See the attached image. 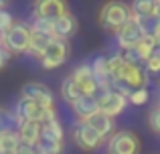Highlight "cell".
<instances>
[{
    "instance_id": "23",
    "label": "cell",
    "mask_w": 160,
    "mask_h": 154,
    "mask_svg": "<svg viewBox=\"0 0 160 154\" xmlns=\"http://www.w3.org/2000/svg\"><path fill=\"white\" fill-rule=\"evenodd\" d=\"M158 0H132V12L138 16H146V14H154Z\"/></svg>"
},
{
    "instance_id": "1",
    "label": "cell",
    "mask_w": 160,
    "mask_h": 154,
    "mask_svg": "<svg viewBox=\"0 0 160 154\" xmlns=\"http://www.w3.org/2000/svg\"><path fill=\"white\" fill-rule=\"evenodd\" d=\"M132 16H134V12H132V6H130V4L122 2V0H108V2L102 4V8H99V12H98V22L106 32L118 35L120 28L124 27Z\"/></svg>"
},
{
    "instance_id": "17",
    "label": "cell",
    "mask_w": 160,
    "mask_h": 154,
    "mask_svg": "<svg viewBox=\"0 0 160 154\" xmlns=\"http://www.w3.org/2000/svg\"><path fill=\"white\" fill-rule=\"evenodd\" d=\"M134 18L138 20V24H140L144 37H152V39L158 43V47H160V18L156 14H146V16L134 14Z\"/></svg>"
},
{
    "instance_id": "33",
    "label": "cell",
    "mask_w": 160,
    "mask_h": 154,
    "mask_svg": "<svg viewBox=\"0 0 160 154\" xmlns=\"http://www.w3.org/2000/svg\"><path fill=\"white\" fill-rule=\"evenodd\" d=\"M0 47H4V32L0 31Z\"/></svg>"
},
{
    "instance_id": "15",
    "label": "cell",
    "mask_w": 160,
    "mask_h": 154,
    "mask_svg": "<svg viewBox=\"0 0 160 154\" xmlns=\"http://www.w3.org/2000/svg\"><path fill=\"white\" fill-rule=\"evenodd\" d=\"M116 118H112V116L103 114V112H98L95 116H91L89 120H87V124H89L91 128H95V130L99 132V134L103 136V138H109V136L116 132V122H113Z\"/></svg>"
},
{
    "instance_id": "10",
    "label": "cell",
    "mask_w": 160,
    "mask_h": 154,
    "mask_svg": "<svg viewBox=\"0 0 160 154\" xmlns=\"http://www.w3.org/2000/svg\"><path fill=\"white\" fill-rule=\"evenodd\" d=\"M65 12H69L67 0H32V14L35 16L57 20Z\"/></svg>"
},
{
    "instance_id": "3",
    "label": "cell",
    "mask_w": 160,
    "mask_h": 154,
    "mask_svg": "<svg viewBox=\"0 0 160 154\" xmlns=\"http://www.w3.org/2000/svg\"><path fill=\"white\" fill-rule=\"evenodd\" d=\"M31 41H32V28L31 24L16 20L14 27L8 32H4V49L10 55H24L31 53Z\"/></svg>"
},
{
    "instance_id": "16",
    "label": "cell",
    "mask_w": 160,
    "mask_h": 154,
    "mask_svg": "<svg viewBox=\"0 0 160 154\" xmlns=\"http://www.w3.org/2000/svg\"><path fill=\"white\" fill-rule=\"evenodd\" d=\"M91 69H93V75L99 83V91L109 89L112 87V75H109V67H108V57L103 55L95 57L93 63H91Z\"/></svg>"
},
{
    "instance_id": "31",
    "label": "cell",
    "mask_w": 160,
    "mask_h": 154,
    "mask_svg": "<svg viewBox=\"0 0 160 154\" xmlns=\"http://www.w3.org/2000/svg\"><path fill=\"white\" fill-rule=\"evenodd\" d=\"M8 59H10V53H8L4 47H0V69H4V67H6Z\"/></svg>"
},
{
    "instance_id": "12",
    "label": "cell",
    "mask_w": 160,
    "mask_h": 154,
    "mask_svg": "<svg viewBox=\"0 0 160 154\" xmlns=\"http://www.w3.org/2000/svg\"><path fill=\"white\" fill-rule=\"evenodd\" d=\"M71 112L75 114L77 122H87L91 116H95L99 112L98 95H81L77 102L71 103Z\"/></svg>"
},
{
    "instance_id": "13",
    "label": "cell",
    "mask_w": 160,
    "mask_h": 154,
    "mask_svg": "<svg viewBox=\"0 0 160 154\" xmlns=\"http://www.w3.org/2000/svg\"><path fill=\"white\" fill-rule=\"evenodd\" d=\"M79 22L71 12H65L63 16H59L55 20V39H63V41H69L71 37L77 32Z\"/></svg>"
},
{
    "instance_id": "27",
    "label": "cell",
    "mask_w": 160,
    "mask_h": 154,
    "mask_svg": "<svg viewBox=\"0 0 160 154\" xmlns=\"http://www.w3.org/2000/svg\"><path fill=\"white\" fill-rule=\"evenodd\" d=\"M148 128L152 132H156V134H160V102L150 110V114H148Z\"/></svg>"
},
{
    "instance_id": "29",
    "label": "cell",
    "mask_w": 160,
    "mask_h": 154,
    "mask_svg": "<svg viewBox=\"0 0 160 154\" xmlns=\"http://www.w3.org/2000/svg\"><path fill=\"white\" fill-rule=\"evenodd\" d=\"M14 22H16L14 16H12L6 8H4V10H0V31H2V32H8L12 27H14Z\"/></svg>"
},
{
    "instance_id": "2",
    "label": "cell",
    "mask_w": 160,
    "mask_h": 154,
    "mask_svg": "<svg viewBox=\"0 0 160 154\" xmlns=\"http://www.w3.org/2000/svg\"><path fill=\"white\" fill-rule=\"evenodd\" d=\"M12 112H14L16 118H18V124L20 122L47 124V122H51V120L57 118L55 110H47V107H43L39 102H35V99H31V97H24V95L18 97V102L14 103V110Z\"/></svg>"
},
{
    "instance_id": "20",
    "label": "cell",
    "mask_w": 160,
    "mask_h": 154,
    "mask_svg": "<svg viewBox=\"0 0 160 154\" xmlns=\"http://www.w3.org/2000/svg\"><path fill=\"white\" fill-rule=\"evenodd\" d=\"M55 37L51 35H43V32H35L32 31V41H31V55L37 59H43V55L49 51V47L53 45Z\"/></svg>"
},
{
    "instance_id": "14",
    "label": "cell",
    "mask_w": 160,
    "mask_h": 154,
    "mask_svg": "<svg viewBox=\"0 0 160 154\" xmlns=\"http://www.w3.org/2000/svg\"><path fill=\"white\" fill-rule=\"evenodd\" d=\"M16 130H18L20 142L37 146L41 140V134H43V124L41 122H20Z\"/></svg>"
},
{
    "instance_id": "4",
    "label": "cell",
    "mask_w": 160,
    "mask_h": 154,
    "mask_svg": "<svg viewBox=\"0 0 160 154\" xmlns=\"http://www.w3.org/2000/svg\"><path fill=\"white\" fill-rule=\"evenodd\" d=\"M71 140L73 144L83 152H93L98 148H102L108 142L102 134H99L95 128H91L87 122H77L71 130Z\"/></svg>"
},
{
    "instance_id": "34",
    "label": "cell",
    "mask_w": 160,
    "mask_h": 154,
    "mask_svg": "<svg viewBox=\"0 0 160 154\" xmlns=\"http://www.w3.org/2000/svg\"><path fill=\"white\" fill-rule=\"evenodd\" d=\"M154 14H156V16H158V18H160V2L156 4V10H154Z\"/></svg>"
},
{
    "instance_id": "26",
    "label": "cell",
    "mask_w": 160,
    "mask_h": 154,
    "mask_svg": "<svg viewBox=\"0 0 160 154\" xmlns=\"http://www.w3.org/2000/svg\"><path fill=\"white\" fill-rule=\"evenodd\" d=\"M150 93H148V87H138V89H134L132 93H130V103L132 106H144L146 102H148Z\"/></svg>"
},
{
    "instance_id": "11",
    "label": "cell",
    "mask_w": 160,
    "mask_h": 154,
    "mask_svg": "<svg viewBox=\"0 0 160 154\" xmlns=\"http://www.w3.org/2000/svg\"><path fill=\"white\" fill-rule=\"evenodd\" d=\"M71 77L77 81V85L81 87L83 95H98L99 93V83L93 75V69L91 65L83 63V65H77V67L71 71Z\"/></svg>"
},
{
    "instance_id": "25",
    "label": "cell",
    "mask_w": 160,
    "mask_h": 154,
    "mask_svg": "<svg viewBox=\"0 0 160 154\" xmlns=\"http://www.w3.org/2000/svg\"><path fill=\"white\" fill-rule=\"evenodd\" d=\"M10 128H18V118L14 112H8L6 107H0V132L10 130Z\"/></svg>"
},
{
    "instance_id": "8",
    "label": "cell",
    "mask_w": 160,
    "mask_h": 154,
    "mask_svg": "<svg viewBox=\"0 0 160 154\" xmlns=\"http://www.w3.org/2000/svg\"><path fill=\"white\" fill-rule=\"evenodd\" d=\"M142 39H144V32H142L140 24H138V20L134 18V16L116 35V43H118V47H120V51H130V49H134Z\"/></svg>"
},
{
    "instance_id": "6",
    "label": "cell",
    "mask_w": 160,
    "mask_h": 154,
    "mask_svg": "<svg viewBox=\"0 0 160 154\" xmlns=\"http://www.w3.org/2000/svg\"><path fill=\"white\" fill-rule=\"evenodd\" d=\"M98 102H99V112L112 116V118H118L120 114H124L130 99L124 93L116 91L113 87H109V89H102L98 93Z\"/></svg>"
},
{
    "instance_id": "24",
    "label": "cell",
    "mask_w": 160,
    "mask_h": 154,
    "mask_svg": "<svg viewBox=\"0 0 160 154\" xmlns=\"http://www.w3.org/2000/svg\"><path fill=\"white\" fill-rule=\"evenodd\" d=\"M31 28H32L35 32H43V35H51V37H55V20L35 16V18H32V22H31Z\"/></svg>"
},
{
    "instance_id": "28",
    "label": "cell",
    "mask_w": 160,
    "mask_h": 154,
    "mask_svg": "<svg viewBox=\"0 0 160 154\" xmlns=\"http://www.w3.org/2000/svg\"><path fill=\"white\" fill-rule=\"evenodd\" d=\"M144 67L148 69V73H154V75L160 73V47L152 53V55H150V59L144 63Z\"/></svg>"
},
{
    "instance_id": "19",
    "label": "cell",
    "mask_w": 160,
    "mask_h": 154,
    "mask_svg": "<svg viewBox=\"0 0 160 154\" xmlns=\"http://www.w3.org/2000/svg\"><path fill=\"white\" fill-rule=\"evenodd\" d=\"M18 144H20V136L16 128L0 132V154H16Z\"/></svg>"
},
{
    "instance_id": "5",
    "label": "cell",
    "mask_w": 160,
    "mask_h": 154,
    "mask_svg": "<svg viewBox=\"0 0 160 154\" xmlns=\"http://www.w3.org/2000/svg\"><path fill=\"white\" fill-rule=\"evenodd\" d=\"M108 154H140L142 142L136 132L132 130H116L106 142Z\"/></svg>"
},
{
    "instance_id": "7",
    "label": "cell",
    "mask_w": 160,
    "mask_h": 154,
    "mask_svg": "<svg viewBox=\"0 0 160 154\" xmlns=\"http://www.w3.org/2000/svg\"><path fill=\"white\" fill-rule=\"evenodd\" d=\"M69 57V43L63 39H55L53 45L49 47V51L43 55L41 59V67L45 71H51V69H59Z\"/></svg>"
},
{
    "instance_id": "32",
    "label": "cell",
    "mask_w": 160,
    "mask_h": 154,
    "mask_svg": "<svg viewBox=\"0 0 160 154\" xmlns=\"http://www.w3.org/2000/svg\"><path fill=\"white\" fill-rule=\"evenodd\" d=\"M10 2V0H0V10H4V8H6V4Z\"/></svg>"
},
{
    "instance_id": "18",
    "label": "cell",
    "mask_w": 160,
    "mask_h": 154,
    "mask_svg": "<svg viewBox=\"0 0 160 154\" xmlns=\"http://www.w3.org/2000/svg\"><path fill=\"white\" fill-rule=\"evenodd\" d=\"M39 142H65V130L57 118L43 124V134H41Z\"/></svg>"
},
{
    "instance_id": "21",
    "label": "cell",
    "mask_w": 160,
    "mask_h": 154,
    "mask_svg": "<svg viewBox=\"0 0 160 154\" xmlns=\"http://www.w3.org/2000/svg\"><path fill=\"white\" fill-rule=\"evenodd\" d=\"M59 93H61V97H63V99H65V102L71 106L73 102H77V99L83 95V91H81V87L77 85V81H75V79L69 75V77H65V79L61 81Z\"/></svg>"
},
{
    "instance_id": "30",
    "label": "cell",
    "mask_w": 160,
    "mask_h": 154,
    "mask_svg": "<svg viewBox=\"0 0 160 154\" xmlns=\"http://www.w3.org/2000/svg\"><path fill=\"white\" fill-rule=\"evenodd\" d=\"M16 154H37V146L20 142V144H18V148H16Z\"/></svg>"
},
{
    "instance_id": "35",
    "label": "cell",
    "mask_w": 160,
    "mask_h": 154,
    "mask_svg": "<svg viewBox=\"0 0 160 154\" xmlns=\"http://www.w3.org/2000/svg\"><path fill=\"white\" fill-rule=\"evenodd\" d=\"M158 2H160V0H158Z\"/></svg>"
},
{
    "instance_id": "22",
    "label": "cell",
    "mask_w": 160,
    "mask_h": 154,
    "mask_svg": "<svg viewBox=\"0 0 160 154\" xmlns=\"http://www.w3.org/2000/svg\"><path fill=\"white\" fill-rule=\"evenodd\" d=\"M158 49V43L152 39V37H144V39L140 41V43L134 47V51L138 53V57L142 59V63H146V61L150 59V55H152L154 51Z\"/></svg>"
},
{
    "instance_id": "9",
    "label": "cell",
    "mask_w": 160,
    "mask_h": 154,
    "mask_svg": "<svg viewBox=\"0 0 160 154\" xmlns=\"http://www.w3.org/2000/svg\"><path fill=\"white\" fill-rule=\"evenodd\" d=\"M20 95L39 102L41 106L47 107V110H55V95H53V91L49 89L45 83H41V81H28V83H24L22 89H20Z\"/></svg>"
}]
</instances>
